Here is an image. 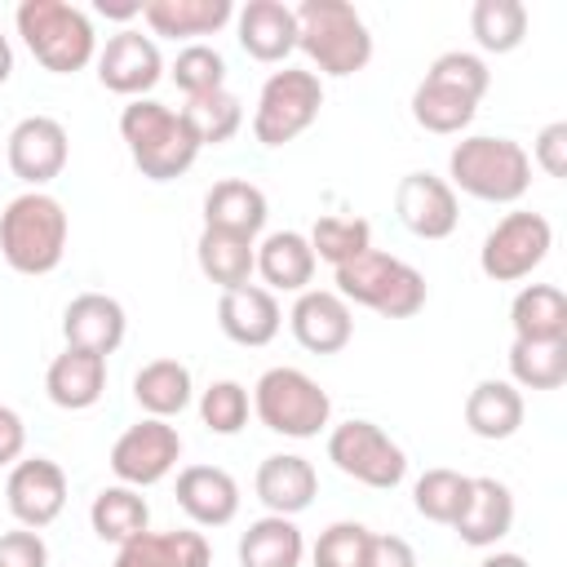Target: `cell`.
Wrapping results in <instances>:
<instances>
[{
    "label": "cell",
    "instance_id": "obj_1",
    "mask_svg": "<svg viewBox=\"0 0 567 567\" xmlns=\"http://www.w3.org/2000/svg\"><path fill=\"white\" fill-rule=\"evenodd\" d=\"M492 89V71L478 53H465V49H447L430 62L425 80L412 89V120L425 128V133H439V137H452V133H465L478 115V102L483 93Z\"/></svg>",
    "mask_w": 567,
    "mask_h": 567
},
{
    "label": "cell",
    "instance_id": "obj_2",
    "mask_svg": "<svg viewBox=\"0 0 567 567\" xmlns=\"http://www.w3.org/2000/svg\"><path fill=\"white\" fill-rule=\"evenodd\" d=\"M120 137L146 182H173V177L190 173V164L204 151L195 142L190 124L182 120V111H173L155 97H133L120 111Z\"/></svg>",
    "mask_w": 567,
    "mask_h": 567
},
{
    "label": "cell",
    "instance_id": "obj_3",
    "mask_svg": "<svg viewBox=\"0 0 567 567\" xmlns=\"http://www.w3.org/2000/svg\"><path fill=\"white\" fill-rule=\"evenodd\" d=\"M66 208L49 190H22L0 213V252L18 275H53L66 257Z\"/></svg>",
    "mask_w": 567,
    "mask_h": 567
},
{
    "label": "cell",
    "instance_id": "obj_4",
    "mask_svg": "<svg viewBox=\"0 0 567 567\" xmlns=\"http://www.w3.org/2000/svg\"><path fill=\"white\" fill-rule=\"evenodd\" d=\"M297 49L319 66L315 75H354L372 62V31L350 0H301L297 9Z\"/></svg>",
    "mask_w": 567,
    "mask_h": 567
},
{
    "label": "cell",
    "instance_id": "obj_5",
    "mask_svg": "<svg viewBox=\"0 0 567 567\" xmlns=\"http://www.w3.org/2000/svg\"><path fill=\"white\" fill-rule=\"evenodd\" d=\"M13 27L31 58L53 75H75L97 58L93 18L66 0H22L13 9Z\"/></svg>",
    "mask_w": 567,
    "mask_h": 567
},
{
    "label": "cell",
    "instance_id": "obj_6",
    "mask_svg": "<svg viewBox=\"0 0 567 567\" xmlns=\"http://www.w3.org/2000/svg\"><path fill=\"white\" fill-rule=\"evenodd\" d=\"M447 186L483 204H518L532 186V159L514 137L474 133L447 155Z\"/></svg>",
    "mask_w": 567,
    "mask_h": 567
},
{
    "label": "cell",
    "instance_id": "obj_7",
    "mask_svg": "<svg viewBox=\"0 0 567 567\" xmlns=\"http://www.w3.org/2000/svg\"><path fill=\"white\" fill-rule=\"evenodd\" d=\"M332 292L341 301H354V306H368L377 310L381 319H412L425 310V275L416 266H408L403 257H390L381 248H368L363 257L346 261L332 270Z\"/></svg>",
    "mask_w": 567,
    "mask_h": 567
},
{
    "label": "cell",
    "instance_id": "obj_8",
    "mask_svg": "<svg viewBox=\"0 0 567 567\" xmlns=\"http://www.w3.org/2000/svg\"><path fill=\"white\" fill-rule=\"evenodd\" d=\"M252 412L270 434L284 439H319L332 421V399L328 390L301 372V368H266L252 385Z\"/></svg>",
    "mask_w": 567,
    "mask_h": 567
},
{
    "label": "cell",
    "instance_id": "obj_9",
    "mask_svg": "<svg viewBox=\"0 0 567 567\" xmlns=\"http://www.w3.org/2000/svg\"><path fill=\"white\" fill-rule=\"evenodd\" d=\"M323 111V80L306 66H284L270 71L261 93H257V111H252V137L261 146H288L297 142Z\"/></svg>",
    "mask_w": 567,
    "mask_h": 567
},
{
    "label": "cell",
    "instance_id": "obj_10",
    "mask_svg": "<svg viewBox=\"0 0 567 567\" xmlns=\"http://www.w3.org/2000/svg\"><path fill=\"white\" fill-rule=\"evenodd\" d=\"M328 461L372 492H394L408 478V452L377 421L363 416H350L328 430Z\"/></svg>",
    "mask_w": 567,
    "mask_h": 567
},
{
    "label": "cell",
    "instance_id": "obj_11",
    "mask_svg": "<svg viewBox=\"0 0 567 567\" xmlns=\"http://www.w3.org/2000/svg\"><path fill=\"white\" fill-rule=\"evenodd\" d=\"M549 248H554L549 217H540L532 208H514L487 230V239L478 248V270L496 284H518L549 257Z\"/></svg>",
    "mask_w": 567,
    "mask_h": 567
},
{
    "label": "cell",
    "instance_id": "obj_12",
    "mask_svg": "<svg viewBox=\"0 0 567 567\" xmlns=\"http://www.w3.org/2000/svg\"><path fill=\"white\" fill-rule=\"evenodd\" d=\"M177 461H182V434L159 416H142L111 443V474L137 492L164 483L177 470Z\"/></svg>",
    "mask_w": 567,
    "mask_h": 567
},
{
    "label": "cell",
    "instance_id": "obj_13",
    "mask_svg": "<svg viewBox=\"0 0 567 567\" xmlns=\"http://www.w3.org/2000/svg\"><path fill=\"white\" fill-rule=\"evenodd\" d=\"M97 84L120 93V97H146L159 80H164V58H159V44L133 27L115 31L102 49H97Z\"/></svg>",
    "mask_w": 567,
    "mask_h": 567
},
{
    "label": "cell",
    "instance_id": "obj_14",
    "mask_svg": "<svg viewBox=\"0 0 567 567\" xmlns=\"http://www.w3.org/2000/svg\"><path fill=\"white\" fill-rule=\"evenodd\" d=\"M66 155H71V142H66L62 120H53V115L18 120L13 133H9V146H4V159H9L13 177L27 182L31 190H44L53 177H62Z\"/></svg>",
    "mask_w": 567,
    "mask_h": 567
},
{
    "label": "cell",
    "instance_id": "obj_15",
    "mask_svg": "<svg viewBox=\"0 0 567 567\" xmlns=\"http://www.w3.org/2000/svg\"><path fill=\"white\" fill-rule=\"evenodd\" d=\"M4 501L9 514L18 518V527H49L62 509H66V474L58 461L49 456H22L18 465H9V483H4Z\"/></svg>",
    "mask_w": 567,
    "mask_h": 567
},
{
    "label": "cell",
    "instance_id": "obj_16",
    "mask_svg": "<svg viewBox=\"0 0 567 567\" xmlns=\"http://www.w3.org/2000/svg\"><path fill=\"white\" fill-rule=\"evenodd\" d=\"M394 217L416 239H447L461 221V204H456V190L447 186V177L408 173L394 186Z\"/></svg>",
    "mask_w": 567,
    "mask_h": 567
},
{
    "label": "cell",
    "instance_id": "obj_17",
    "mask_svg": "<svg viewBox=\"0 0 567 567\" xmlns=\"http://www.w3.org/2000/svg\"><path fill=\"white\" fill-rule=\"evenodd\" d=\"M288 328L301 350L341 354L354 337V315H350V301H341L332 288H306L288 310Z\"/></svg>",
    "mask_w": 567,
    "mask_h": 567
},
{
    "label": "cell",
    "instance_id": "obj_18",
    "mask_svg": "<svg viewBox=\"0 0 567 567\" xmlns=\"http://www.w3.org/2000/svg\"><path fill=\"white\" fill-rule=\"evenodd\" d=\"M217 328L235 341V346H270L284 328V310H279V297L261 284H244V288H230L217 297Z\"/></svg>",
    "mask_w": 567,
    "mask_h": 567
},
{
    "label": "cell",
    "instance_id": "obj_19",
    "mask_svg": "<svg viewBox=\"0 0 567 567\" xmlns=\"http://www.w3.org/2000/svg\"><path fill=\"white\" fill-rule=\"evenodd\" d=\"M235 40L252 62H284L297 49V13L284 0H248L235 9Z\"/></svg>",
    "mask_w": 567,
    "mask_h": 567
},
{
    "label": "cell",
    "instance_id": "obj_20",
    "mask_svg": "<svg viewBox=\"0 0 567 567\" xmlns=\"http://www.w3.org/2000/svg\"><path fill=\"white\" fill-rule=\"evenodd\" d=\"M124 332H128V315L106 292H80L62 310V337L75 350H93V354L106 359L124 346Z\"/></svg>",
    "mask_w": 567,
    "mask_h": 567
},
{
    "label": "cell",
    "instance_id": "obj_21",
    "mask_svg": "<svg viewBox=\"0 0 567 567\" xmlns=\"http://www.w3.org/2000/svg\"><path fill=\"white\" fill-rule=\"evenodd\" d=\"M252 487H257V501H261L270 514L297 518L301 509L315 505V496H319V474H315V465H310L306 456H297V452H275V456H266V461L257 465Z\"/></svg>",
    "mask_w": 567,
    "mask_h": 567
},
{
    "label": "cell",
    "instance_id": "obj_22",
    "mask_svg": "<svg viewBox=\"0 0 567 567\" xmlns=\"http://www.w3.org/2000/svg\"><path fill=\"white\" fill-rule=\"evenodd\" d=\"M177 505L195 527H226L239 514V483L221 465L177 470Z\"/></svg>",
    "mask_w": 567,
    "mask_h": 567
},
{
    "label": "cell",
    "instance_id": "obj_23",
    "mask_svg": "<svg viewBox=\"0 0 567 567\" xmlns=\"http://www.w3.org/2000/svg\"><path fill=\"white\" fill-rule=\"evenodd\" d=\"M266 217H270V204H266V190L257 182L221 177L204 195V226L208 230H226V235L257 244V235L266 230Z\"/></svg>",
    "mask_w": 567,
    "mask_h": 567
},
{
    "label": "cell",
    "instance_id": "obj_24",
    "mask_svg": "<svg viewBox=\"0 0 567 567\" xmlns=\"http://www.w3.org/2000/svg\"><path fill=\"white\" fill-rule=\"evenodd\" d=\"M514 527V492L501 478H470V501L461 509V518L452 523V532L461 536V545L470 549H492L496 540H505Z\"/></svg>",
    "mask_w": 567,
    "mask_h": 567
},
{
    "label": "cell",
    "instance_id": "obj_25",
    "mask_svg": "<svg viewBox=\"0 0 567 567\" xmlns=\"http://www.w3.org/2000/svg\"><path fill=\"white\" fill-rule=\"evenodd\" d=\"M44 394L53 408L62 412H84L106 394V359L93 350H75L66 346L62 354H53L49 372H44Z\"/></svg>",
    "mask_w": 567,
    "mask_h": 567
},
{
    "label": "cell",
    "instance_id": "obj_26",
    "mask_svg": "<svg viewBox=\"0 0 567 567\" xmlns=\"http://www.w3.org/2000/svg\"><path fill=\"white\" fill-rule=\"evenodd\" d=\"M142 22L151 35L199 44V35H217L226 22H235L230 0H142Z\"/></svg>",
    "mask_w": 567,
    "mask_h": 567
},
{
    "label": "cell",
    "instance_id": "obj_27",
    "mask_svg": "<svg viewBox=\"0 0 567 567\" xmlns=\"http://www.w3.org/2000/svg\"><path fill=\"white\" fill-rule=\"evenodd\" d=\"M523 416H527V403H523V390L514 381L487 377L465 394V425L474 439H487V443L514 439Z\"/></svg>",
    "mask_w": 567,
    "mask_h": 567
},
{
    "label": "cell",
    "instance_id": "obj_28",
    "mask_svg": "<svg viewBox=\"0 0 567 567\" xmlns=\"http://www.w3.org/2000/svg\"><path fill=\"white\" fill-rule=\"evenodd\" d=\"M257 275L270 292H306L315 279V248L301 230H270L257 244Z\"/></svg>",
    "mask_w": 567,
    "mask_h": 567
},
{
    "label": "cell",
    "instance_id": "obj_29",
    "mask_svg": "<svg viewBox=\"0 0 567 567\" xmlns=\"http://www.w3.org/2000/svg\"><path fill=\"white\" fill-rule=\"evenodd\" d=\"M111 567H213V549L204 532H142L137 540L120 545Z\"/></svg>",
    "mask_w": 567,
    "mask_h": 567
},
{
    "label": "cell",
    "instance_id": "obj_30",
    "mask_svg": "<svg viewBox=\"0 0 567 567\" xmlns=\"http://www.w3.org/2000/svg\"><path fill=\"white\" fill-rule=\"evenodd\" d=\"M514 341H567V292L558 284H523L509 301Z\"/></svg>",
    "mask_w": 567,
    "mask_h": 567
},
{
    "label": "cell",
    "instance_id": "obj_31",
    "mask_svg": "<svg viewBox=\"0 0 567 567\" xmlns=\"http://www.w3.org/2000/svg\"><path fill=\"white\" fill-rule=\"evenodd\" d=\"M133 399L146 416H159V421H173L190 408L195 399V381H190V368L182 359H151L137 368L133 377Z\"/></svg>",
    "mask_w": 567,
    "mask_h": 567
},
{
    "label": "cell",
    "instance_id": "obj_32",
    "mask_svg": "<svg viewBox=\"0 0 567 567\" xmlns=\"http://www.w3.org/2000/svg\"><path fill=\"white\" fill-rule=\"evenodd\" d=\"M301 558H306V536L284 514L252 518L248 532L239 536V567H301Z\"/></svg>",
    "mask_w": 567,
    "mask_h": 567
},
{
    "label": "cell",
    "instance_id": "obj_33",
    "mask_svg": "<svg viewBox=\"0 0 567 567\" xmlns=\"http://www.w3.org/2000/svg\"><path fill=\"white\" fill-rule=\"evenodd\" d=\"M195 261H199V270H204L208 284H217L221 292H230V288L252 284V275H257V244L204 226L199 230V244H195Z\"/></svg>",
    "mask_w": 567,
    "mask_h": 567
},
{
    "label": "cell",
    "instance_id": "obj_34",
    "mask_svg": "<svg viewBox=\"0 0 567 567\" xmlns=\"http://www.w3.org/2000/svg\"><path fill=\"white\" fill-rule=\"evenodd\" d=\"M89 523H93V536L97 540H111V545H128L137 540L142 532H151V505L137 487H124V483H111L93 496L89 505Z\"/></svg>",
    "mask_w": 567,
    "mask_h": 567
},
{
    "label": "cell",
    "instance_id": "obj_35",
    "mask_svg": "<svg viewBox=\"0 0 567 567\" xmlns=\"http://www.w3.org/2000/svg\"><path fill=\"white\" fill-rule=\"evenodd\" d=\"M470 35L483 53H514L527 40V4L523 0H474Z\"/></svg>",
    "mask_w": 567,
    "mask_h": 567
},
{
    "label": "cell",
    "instance_id": "obj_36",
    "mask_svg": "<svg viewBox=\"0 0 567 567\" xmlns=\"http://www.w3.org/2000/svg\"><path fill=\"white\" fill-rule=\"evenodd\" d=\"M465 501H470V474H461V470L434 465V470H425V474L412 483V505H416V514L430 518V523H439V527H452V523L461 518Z\"/></svg>",
    "mask_w": 567,
    "mask_h": 567
},
{
    "label": "cell",
    "instance_id": "obj_37",
    "mask_svg": "<svg viewBox=\"0 0 567 567\" xmlns=\"http://www.w3.org/2000/svg\"><path fill=\"white\" fill-rule=\"evenodd\" d=\"M509 381L518 390H558L567 381V341H514Z\"/></svg>",
    "mask_w": 567,
    "mask_h": 567
},
{
    "label": "cell",
    "instance_id": "obj_38",
    "mask_svg": "<svg viewBox=\"0 0 567 567\" xmlns=\"http://www.w3.org/2000/svg\"><path fill=\"white\" fill-rule=\"evenodd\" d=\"M182 120L190 124V133H195L199 146H221V142H230V137L239 133V124H244V106H239V97H235L230 89H217V93L186 97Z\"/></svg>",
    "mask_w": 567,
    "mask_h": 567
},
{
    "label": "cell",
    "instance_id": "obj_39",
    "mask_svg": "<svg viewBox=\"0 0 567 567\" xmlns=\"http://www.w3.org/2000/svg\"><path fill=\"white\" fill-rule=\"evenodd\" d=\"M306 239L315 248V261H328L337 270V266H346L372 248V226L363 217H337L332 213V217H319Z\"/></svg>",
    "mask_w": 567,
    "mask_h": 567
},
{
    "label": "cell",
    "instance_id": "obj_40",
    "mask_svg": "<svg viewBox=\"0 0 567 567\" xmlns=\"http://www.w3.org/2000/svg\"><path fill=\"white\" fill-rule=\"evenodd\" d=\"M173 84L186 93V97H199V93H217L226 89V58L213 49V44H182L173 66H168Z\"/></svg>",
    "mask_w": 567,
    "mask_h": 567
},
{
    "label": "cell",
    "instance_id": "obj_41",
    "mask_svg": "<svg viewBox=\"0 0 567 567\" xmlns=\"http://www.w3.org/2000/svg\"><path fill=\"white\" fill-rule=\"evenodd\" d=\"M248 412H252V394L239 385V381H213L204 394H199V421L213 430V434H239L248 425Z\"/></svg>",
    "mask_w": 567,
    "mask_h": 567
},
{
    "label": "cell",
    "instance_id": "obj_42",
    "mask_svg": "<svg viewBox=\"0 0 567 567\" xmlns=\"http://www.w3.org/2000/svg\"><path fill=\"white\" fill-rule=\"evenodd\" d=\"M372 532L363 523H332L315 540V567H363Z\"/></svg>",
    "mask_w": 567,
    "mask_h": 567
},
{
    "label": "cell",
    "instance_id": "obj_43",
    "mask_svg": "<svg viewBox=\"0 0 567 567\" xmlns=\"http://www.w3.org/2000/svg\"><path fill=\"white\" fill-rule=\"evenodd\" d=\"M0 567H49V545L31 527L0 532Z\"/></svg>",
    "mask_w": 567,
    "mask_h": 567
},
{
    "label": "cell",
    "instance_id": "obj_44",
    "mask_svg": "<svg viewBox=\"0 0 567 567\" xmlns=\"http://www.w3.org/2000/svg\"><path fill=\"white\" fill-rule=\"evenodd\" d=\"M527 159H536V168H540L545 177H567V124H563V120L545 124V128L536 133Z\"/></svg>",
    "mask_w": 567,
    "mask_h": 567
},
{
    "label": "cell",
    "instance_id": "obj_45",
    "mask_svg": "<svg viewBox=\"0 0 567 567\" xmlns=\"http://www.w3.org/2000/svg\"><path fill=\"white\" fill-rule=\"evenodd\" d=\"M363 567H416V549H412L403 536H390V532H372Z\"/></svg>",
    "mask_w": 567,
    "mask_h": 567
},
{
    "label": "cell",
    "instance_id": "obj_46",
    "mask_svg": "<svg viewBox=\"0 0 567 567\" xmlns=\"http://www.w3.org/2000/svg\"><path fill=\"white\" fill-rule=\"evenodd\" d=\"M22 452H27V421L9 403H0V465H18Z\"/></svg>",
    "mask_w": 567,
    "mask_h": 567
},
{
    "label": "cell",
    "instance_id": "obj_47",
    "mask_svg": "<svg viewBox=\"0 0 567 567\" xmlns=\"http://www.w3.org/2000/svg\"><path fill=\"white\" fill-rule=\"evenodd\" d=\"M478 567H532L523 554H509V549H496V554H487Z\"/></svg>",
    "mask_w": 567,
    "mask_h": 567
},
{
    "label": "cell",
    "instance_id": "obj_48",
    "mask_svg": "<svg viewBox=\"0 0 567 567\" xmlns=\"http://www.w3.org/2000/svg\"><path fill=\"white\" fill-rule=\"evenodd\" d=\"M13 75V44H9V35H0V84Z\"/></svg>",
    "mask_w": 567,
    "mask_h": 567
}]
</instances>
